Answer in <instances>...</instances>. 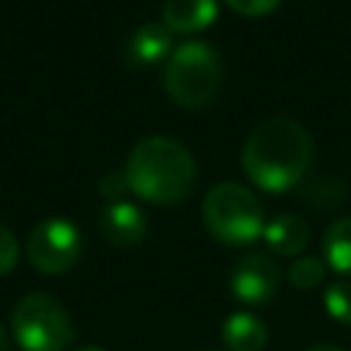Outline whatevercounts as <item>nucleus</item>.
I'll use <instances>...</instances> for the list:
<instances>
[{
	"label": "nucleus",
	"instance_id": "1",
	"mask_svg": "<svg viewBox=\"0 0 351 351\" xmlns=\"http://www.w3.org/2000/svg\"><path fill=\"white\" fill-rule=\"evenodd\" d=\"M313 159L310 132L285 115L261 121L244 140L241 165L250 181L266 192H285L296 186Z\"/></svg>",
	"mask_w": 351,
	"mask_h": 351
},
{
	"label": "nucleus",
	"instance_id": "2",
	"mask_svg": "<svg viewBox=\"0 0 351 351\" xmlns=\"http://www.w3.org/2000/svg\"><path fill=\"white\" fill-rule=\"evenodd\" d=\"M129 189L148 203H181L197 178L189 148L165 134H148L134 143L126 159Z\"/></svg>",
	"mask_w": 351,
	"mask_h": 351
},
{
	"label": "nucleus",
	"instance_id": "3",
	"mask_svg": "<svg viewBox=\"0 0 351 351\" xmlns=\"http://www.w3.org/2000/svg\"><path fill=\"white\" fill-rule=\"evenodd\" d=\"M219 80L222 63L208 41L186 38L170 49L165 63V88L176 104L186 110L208 104L219 88Z\"/></svg>",
	"mask_w": 351,
	"mask_h": 351
},
{
	"label": "nucleus",
	"instance_id": "4",
	"mask_svg": "<svg viewBox=\"0 0 351 351\" xmlns=\"http://www.w3.org/2000/svg\"><path fill=\"white\" fill-rule=\"evenodd\" d=\"M203 222L208 233L225 244H252L263 236V206L247 186L236 181L214 184L203 197Z\"/></svg>",
	"mask_w": 351,
	"mask_h": 351
},
{
	"label": "nucleus",
	"instance_id": "5",
	"mask_svg": "<svg viewBox=\"0 0 351 351\" xmlns=\"http://www.w3.org/2000/svg\"><path fill=\"white\" fill-rule=\"evenodd\" d=\"M11 332L22 351H66L74 326L66 307L49 293H27L11 310Z\"/></svg>",
	"mask_w": 351,
	"mask_h": 351
},
{
	"label": "nucleus",
	"instance_id": "6",
	"mask_svg": "<svg viewBox=\"0 0 351 351\" xmlns=\"http://www.w3.org/2000/svg\"><path fill=\"white\" fill-rule=\"evenodd\" d=\"M80 250H82L80 230L66 217L41 219L30 230L27 247H25L27 261L33 263V269L41 271V274H52V277L69 271L77 263Z\"/></svg>",
	"mask_w": 351,
	"mask_h": 351
},
{
	"label": "nucleus",
	"instance_id": "7",
	"mask_svg": "<svg viewBox=\"0 0 351 351\" xmlns=\"http://www.w3.org/2000/svg\"><path fill=\"white\" fill-rule=\"evenodd\" d=\"M277 288H280V269L271 255L250 252L233 266L230 291L241 304H250V307L269 304Z\"/></svg>",
	"mask_w": 351,
	"mask_h": 351
},
{
	"label": "nucleus",
	"instance_id": "8",
	"mask_svg": "<svg viewBox=\"0 0 351 351\" xmlns=\"http://www.w3.org/2000/svg\"><path fill=\"white\" fill-rule=\"evenodd\" d=\"M99 228L104 233V239L115 247H134L143 241L145 236V214L134 206V203H126V200H115V203H107L101 208V217H99Z\"/></svg>",
	"mask_w": 351,
	"mask_h": 351
},
{
	"label": "nucleus",
	"instance_id": "9",
	"mask_svg": "<svg viewBox=\"0 0 351 351\" xmlns=\"http://www.w3.org/2000/svg\"><path fill=\"white\" fill-rule=\"evenodd\" d=\"M263 241L277 255H299L310 244V225L299 214H277L263 228Z\"/></svg>",
	"mask_w": 351,
	"mask_h": 351
},
{
	"label": "nucleus",
	"instance_id": "10",
	"mask_svg": "<svg viewBox=\"0 0 351 351\" xmlns=\"http://www.w3.org/2000/svg\"><path fill=\"white\" fill-rule=\"evenodd\" d=\"M170 49H173V33L167 25H159V22L140 25L126 44V55L134 66H151L165 55H170Z\"/></svg>",
	"mask_w": 351,
	"mask_h": 351
},
{
	"label": "nucleus",
	"instance_id": "11",
	"mask_svg": "<svg viewBox=\"0 0 351 351\" xmlns=\"http://www.w3.org/2000/svg\"><path fill=\"white\" fill-rule=\"evenodd\" d=\"M217 0H165L162 19L170 33H195L214 22Z\"/></svg>",
	"mask_w": 351,
	"mask_h": 351
},
{
	"label": "nucleus",
	"instance_id": "12",
	"mask_svg": "<svg viewBox=\"0 0 351 351\" xmlns=\"http://www.w3.org/2000/svg\"><path fill=\"white\" fill-rule=\"evenodd\" d=\"M269 340L266 324L255 313H230L222 324V343L228 351H261Z\"/></svg>",
	"mask_w": 351,
	"mask_h": 351
},
{
	"label": "nucleus",
	"instance_id": "13",
	"mask_svg": "<svg viewBox=\"0 0 351 351\" xmlns=\"http://www.w3.org/2000/svg\"><path fill=\"white\" fill-rule=\"evenodd\" d=\"M324 258L332 271L351 277V217H340L326 228Z\"/></svg>",
	"mask_w": 351,
	"mask_h": 351
},
{
	"label": "nucleus",
	"instance_id": "14",
	"mask_svg": "<svg viewBox=\"0 0 351 351\" xmlns=\"http://www.w3.org/2000/svg\"><path fill=\"white\" fill-rule=\"evenodd\" d=\"M326 277V261L315 258V255H302L288 266V282L299 291H310L315 285H321Z\"/></svg>",
	"mask_w": 351,
	"mask_h": 351
},
{
	"label": "nucleus",
	"instance_id": "15",
	"mask_svg": "<svg viewBox=\"0 0 351 351\" xmlns=\"http://www.w3.org/2000/svg\"><path fill=\"white\" fill-rule=\"evenodd\" d=\"M324 307L337 324L351 326V277H343V280H335L326 285Z\"/></svg>",
	"mask_w": 351,
	"mask_h": 351
},
{
	"label": "nucleus",
	"instance_id": "16",
	"mask_svg": "<svg viewBox=\"0 0 351 351\" xmlns=\"http://www.w3.org/2000/svg\"><path fill=\"white\" fill-rule=\"evenodd\" d=\"M16 261H19V244L14 233L5 225H0V277L8 274L16 266Z\"/></svg>",
	"mask_w": 351,
	"mask_h": 351
},
{
	"label": "nucleus",
	"instance_id": "17",
	"mask_svg": "<svg viewBox=\"0 0 351 351\" xmlns=\"http://www.w3.org/2000/svg\"><path fill=\"white\" fill-rule=\"evenodd\" d=\"M129 189V181H126V173H118V170H110V173H104L101 178H99V192L110 200V203H115V200H121L123 197V192Z\"/></svg>",
	"mask_w": 351,
	"mask_h": 351
},
{
	"label": "nucleus",
	"instance_id": "18",
	"mask_svg": "<svg viewBox=\"0 0 351 351\" xmlns=\"http://www.w3.org/2000/svg\"><path fill=\"white\" fill-rule=\"evenodd\" d=\"M280 0H228V5L244 16H263L277 8Z\"/></svg>",
	"mask_w": 351,
	"mask_h": 351
},
{
	"label": "nucleus",
	"instance_id": "19",
	"mask_svg": "<svg viewBox=\"0 0 351 351\" xmlns=\"http://www.w3.org/2000/svg\"><path fill=\"white\" fill-rule=\"evenodd\" d=\"M307 351H343L340 346H332V343H315V346H310Z\"/></svg>",
	"mask_w": 351,
	"mask_h": 351
},
{
	"label": "nucleus",
	"instance_id": "20",
	"mask_svg": "<svg viewBox=\"0 0 351 351\" xmlns=\"http://www.w3.org/2000/svg\"><path fill=\"white\" fill-rule=\"evenodd\" d=\"M0 351H8V335L3 326H0Z\"/></svg>",
	"mask_w": 351,
	"mask_h": 351
},
{
	"label": "nucleus",
	"instance_id": "21",
	"mask_svg": "<svg viewBox=\"0 0 351 351\" xmlns=\"http://www.w3.org/2000/svg\"><path fill=\"white\" fill-rule=\"evenodd\" d=\"M80 351H104V348H96V346H88V348H80Z\"/></svg>",
	"mask_w": 351,
	"mask_h": 351
}]
</instances>
